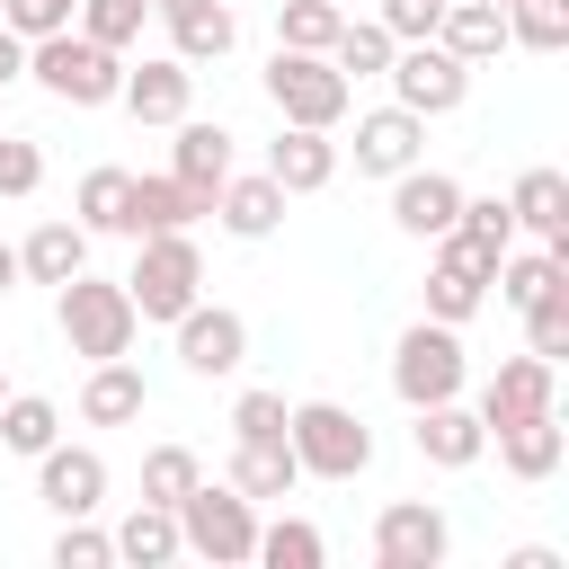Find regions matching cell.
Returning a JSON list of instances; mask_svg holds the SVG:
<instances>
[{"label":"cell","instance_id":"f546056e","mask_svg":"<svg viewBox=\"0 0 569 569\" xmlns=\"http://www.w3.org/2000/svg\"><path fill=\"white\" fill-rule=\"evenodd\" d=\"M453 249H471L480 267H498V258L516 249V213H507V196H462V213H453Z\"/></svg>","mask_w":569,"mask_h":569},{"label":"cell","instance_id":"cb8c5ba5","mask_svg":"<svg viewBox=\"0 0 569 569\" xmlns=\"http://www.w3.org/2000/svg\"><path fill=\"white\" fill-rule=\"evenodd\" d=\"M142 409H151V382H142V365H133V356L89 365V382H80V418H89V427H133Z\"/></svg>","mask_w":569,"mask_h":569},{"label":"cell","instance_id":"52a82bcc","mask_svg":"<svg viewBox=\"0 0 569 569\" xmlns=\"http://www.w3.org/2000/svg\"><path fill=\"white\" fill-rule=\"evenodd\" d=\"M462 382H471L462 329H445V320L400 329V347H391V391H400L409 409H427V400H462Z\"/></svg>","mask_w":569,"mask_h":569},{"label":"cell","instance_id":"44dd1931","mask_svg":"<svg viewBox=\"0 0 569 569\" xmlns=\"http://www.w3.org/2000/svg\"><path fill=\"white\" fill-rule=\"evenodd\" d=\"M284 204H293V196H284V187H276L267 169H249V178L231 169V178H222V196H213V222H222L231 240H276Z\"/></svg>","mask_w":569,"mask_h":569},{"label":"cell","instance_id":"6da1fadb","mask_svg":"<svg viewBox=\"0 0 569 569\" xmlns=\"http://www.w3.org/2000/svg\"><path fill=\"white\" fill-rule=\"evenodd\" d=\"M53 329H62V347L71 356H89V365H107V356H133V329H142V311H133V293L124 284H107V276H62L53 284Z\"/></svg>","mask_w":569,"mask_h":569},{"label":"cell","instance_id":"4dcf8cb0","mask_svg":"<svg viewBox=\"0 0 569 569\" xmlns=\"http://www.w3.org/2000/svg\"><path fill=\"white\" fill-rule=\"evenodd\" d=\"M391 53H400V36H391L382 18H347V27L329 36V62H338L347 80H382V71H391Z\"/></svg>","mask_w":569,"mask_h":569},{"label":"cell","instance_id":"7dc6e473","mask_svg":"<svg viewBox=\"0 0 569 569\" xmlns=\"http://www.w3.org/2000/svg\"><path fill=\"white\" fill-rule=\"evenodd\" d=\"M409 9H445V0H409Z\"/></svg>","mask_w":569,"mask_h":569},{"label":"cell","instance_id":"5b68a950","mask_svg":"<svg viewBox=\"0 0 569 569\" xmlns=\"http://www.w3.org/2000/svg\"><path fill=\"white\" fill-rule=\"evenodd\" d=\"M178 542L196 560H213V569H240L258 551V498H240L231 480H196L178 498Z\"/></svg>","mask_w":569,"mask_h":569},{"label":"cell","instance_id":"ac0fdd59","mask_svg":"<svg viewBox=\"0 0 569 569\" xmlns=\"http://www.w3.org/2000/svg\"><path fill=\"white\" fill-rule=\"evenodd\" d=\"M409 445H418V462H436V471H471V462L489 453V427H480V409H462V400H427L418 427H409Z\"/></svg>","mask_w":569,"mask_h":569},{"label":"cell","instance_id":"f6af8a7d","mask_svg":"<svg viewBox=\"0 0 569 569\" xmlns=\"http://www.w3.org/2000/svg\"><path fill=\"white\" fill-rule=\"evenodd\" d=\"M18 284H27V276H18V249L0 240V293H18Z\"/></svg>","mask_w":569,"mask_h":569},{"label":"cell","instance_id":"8992f818","mask_svg":"<svg viewBox=\"0 0 569 569\" xmlns=\"http://www.w3.org/2000/svg\"><path fill=\"white\" fill-rule=\"evenodd\" d=\"M347 98H356V80H347L329 53H293V44H276V62H267V107H276L284 124H320V133H338Z\"/></svg>","mask_w":569,"mask_h":569},{"label":"cell","instance_id":"1f68e13d","mask_svg":"<svg viewBox=\"0 0 569 569\" xmlns=\"http://www.w3.org/2000/svg\"><path fill=\"white\" fill-rule=\"evenodd\" d=\"M53 436H62V409H53L44 391H9V400H0V445H9V453L36 462Z\"/></svg>","mask_w":569,"mask_h":569},{"label":"cell","instance_id":"9c48e42d","mask_svg":"<svg viewBox=\"0 0 569 569\" xmlns=\"http://www.w3.org/2000/svg\"><path fill=\"white\" fill-rule=\"evenodd\" d=\"M169 329H178V365H187L196 382H222V373L249 365V320H240L231 302H204V293H196Z\"/></svg>","mask_w":569,"mask_h":569},{"label":"cell","instance_id":"30bf717a","mask_svg":"<svg viewBox=\"0 0 569 569\" xmlns=\"http://www.w3.org/2000/svg\"><path fill=\"white\" fill-rule=\"evenodd\" d=\"M445 551H453L445 507H427V498H391V507L373 516V560H382V569H436Z\"/></svg>","mask_w":569,"mask_h":569},{"label":"cell","instance_id":"d6a6232c","mask_svg":"<svg viewBox=\"0 0 569 569\" xmlns=\"http://www.w3.org/2000/svg\"><path fill=\"white\" fill-rule=\"evenodd\" d=\"M249 560H267V569H320V560H329V542H320V525L276 516V525H258V551H249Z\"/></svg>","mask_w":569,"mask_h":569},{"label":"cell","instance_id":"3957f363","mask_svg":"<svg viewBox=\"0 0 569 569\" xmlns=\"http://www.w3.org/2000/svg\"><path fill=\"white\" fill-rule=\"evenodd\" d=\"M284 445H293L302 480H365L373 471V427L347 400H293L284 409Z\"/></svg>","mask_w":569,"mask_h":569},{"label":"cell","instance_id":"4316f807","mask_svg":"<svg viewBox=\"0 0 569 569\" xmlns=\"http://www.w3.org/2000/svg\"><path fill=\"white\" fill-rule=\"evenodd\" d=\"M80 267H89V231L62 222V213L18 240V276H27V284H62V276H80Z\"/></svg>","mask_w":569,"mask_h":569},{"label":"cell","instance_id":"603a6c76","mask_svg":"<svg viewBox=\"0 0 569 569\" xmlns=\"http://www.w3.org/2000/svg\"><path fill=\"white\" fill-rule=\"evenodd\" d=\"M196 222H204V204H196L169 169H151V178H133V187H124V222H116V231H124V240H142V231H196Z\"/></svg>","mask_w":569,"mask_h":569},{"label":"cell","instance_id":"e0dca14e","mask_svg":"<svg viewBox=\"0 0 569 569\" xmlns=\"http://www.w3.org/2000/svg\"><path fill=\"white\" fill-rule=\"evenodd\" d=\"M533 409H560V365L507 356V365L480 382V427H507V418H533Z\"/></svg>","mask_w":569,"mask_h":569},{"label":"cell","instance_id":"5bb4252c","mask_svg":"<svg viewBox=\"0 0 569 569\" xmlns=\"http://www.w3.org/2000/svg\"><path fill=\"white\" fill-rule=\"evenodd\" d=\"M169 133H178V142H169V178H178V187H187V196L213 213L222 178L240 169V160H231V133H222V124H204V116H178Z\"/></svg>","mask_w":569,"mask_h":569},{"label":"cell","instance_id":"8d00e7d4","mask_svg":"<svg viewBox=\"0 0 569 569\" xmlns=\"http://www.w3.org/2000/svg\"><path fill=\"white\" fill-rule=\"evenodd\" d=\"M525 356H542V365L569 356V276H560L542 302H525Z\"/></svg>","mask_w":569,"mask_h":569},{"label":"cell","instance_id":"681fc988","mask_svg":"<svg viewBox=\"0 0 569 569\" xmlns=\"http://www.w3.org/2000/svg\"><path fill=\"white\" fill-rule=\"evenodd\" d=\"M71 9H80V0H71Z\"/></svg>","mask_w":569,"mask_h":569},{"label":"cell","instance_id":"9a60e30c","mask_svg":"<svg viewBox=\"0 0 569 569\" xmlns=\"http://www.w3.org/2000/svg\"><path fill=\"white\" fill-rule=\"evenodd\" d=\"M453 213H462V178H445V169H427V160H409V169L391 178V222H400L409 240H445Z\"/></svg>","mask_w":569,"mask_h":569},{"label":"cell","instance_id":"83f0119b","mask_svg":"<svg viewBox=\"0 0 569 569\" xmlns=\"http://www.w3.org/2000/svg\"><path fill=\"white\" fill-rule=\"evenodd\" d=\"M240 44V18L222 9V0H204V9H187V18H169V53L187 62V71H204V62H222Z\"/></svg>","mask_w":569,"mask_h":569},{"label":"cell","instance_id":"7a4b0ae2","mask_svg":"<svg viewBox=\"0 0 569 569\" xmlns=\"http://www.w3.org/2000/svg\"><path fill=\"white\" fill-rule=\"evenodd\" d=\"M27 80H36L44 98H62V107H116L124 53H107V44L80 36V27H53V36L27 44Z\"/></svg>","mask_w":569,"mask_h":569},{"label":"cell","instance_id":"7402d4cb","mask_svg":"<svg viewBox=\"0 0 569 569\" xmlns=\"http://www.w3.org/2000/svg\"><path fill=\"white\" fill-rule=\"evenodd\" d=\"M507 213H516V231H533L542 249H560V258H569V178H560V169H542V160H533V169L507 187Z\"/></svg>","mask_w":569,"mask_h":569},{"label":"cell","instance_id":"d590c367","mask_svg":"<svg viewBox=\"0 0 569 569\" xmlns=\"http://www.w3.org/2000/svg\"><path fill=\"white\" fill-rule=\"evenodd\" d=\"M124 187H133V169H116V160L80 178V196H71V213H80V231H89V240L124 222Z\"/></svg>","mask_w":569,"mask_h":569},{"label":"cell","instance_id":"f35d334b","mask_svg":"<svg viewBox=\"0 0 569 569\" xmlns=\"http://www.w3.org/2000/svg\"><path fill=\"white\" fill-rule=\"evenodd\" d=\"M507 44L560 53V44H569V9H560V0H507Z\"/></svg>","mask_w":569,"mask_h":569},{"label":"cell","instance_id":"7bdbcfd3","mask_svg":"<svg viewBox=\"0 0 569 569\" xmlns=\"http://www.w3.org/2000/svg\"><path fill=\"white\" fill-rule=\"evenodd\" d=\"M0 27L36 44V36H53V27H71V0H0Z\"/></svg>","mask_w":569,"mask_h":569},{"label":"cell","instance_id":"277c9868","mask_svg":"<svg viewBox=\"0 0 569 569\" xmlns=\"http://www.w3.org/2000/svg\"><path fill=\"white\" fill-rule=\"evenodd\" d=\"M124 293H133L142 320H178V311L204 293V249H196V231H142Z\"/></svg>","mask_w":569,"mask_h":569},{"label":"cell","instance_id":"60d3db41","mask_svg":"<svg viewBox=\"0 0 569 569\" xmlns=\"http://www.w3.org/2000/svg\"><path fill=\"white\" fill-rule=\"evenodd\" d=\"M36 187H44V151H36L27 133H0V196H9V204H27Z\"/></svg>","mask_w":569,"mask_h":569},{"label":"cell","instance_id":"2e32d148","mask_svg":"<svg viewBox=\"0 0 569 569\" xmlns=\"http://www.w3.org/2000/svg\"><path fill=\"white\" fill-rule=\"evenodd\" d=\"M480 302H489V267L471 249H453V231H445L436 258H427V320L462 329V320H480Z\"/></svg>","mask_w":569,"mask_h":569},{"label":"cell","instance_id":"484cf974","mask_svg":"<svg viewBox=\"0 0 569 569\" xmlns=\"http://www.w3.org/2000/svg\"><path fill=\"white\" fill-rule=\"evenodd\" d=\"M436 44L480 71V62L507 53V9H498V0H445V9H436Z\"/></svg>","mask_w":569,"mask_h":569},{"label":"cell","instance_id":"74e56055","mask_svg":"<svg viewBox=\"0 0 569 569\" xmlns=\"http://www.w3.org/2000/svg\"><path fill=\"white\" fill-rule=\"evenodd\" d=\"M196 480H204V462H196L187 445H151V453H142V498H151V507H178Z\"/></svg>","mask_w":569,"mask_h":569},{"label":"cell","instance_id":"b9f144b4","mask_svg":"<svg viewBox=\"0 0 569 569\" xmlns=\"http://www.w3.org/2000/svg\"><path fill=\"white\" fill-rule=\"evenodd\" d=\"M284 391H267V382H249L240 400H231V436H284Z\"/></svg>","mask_w":569,"mask_h":569},{"label":"cell","instance_id":"bcb514c9","mask_svg":"<svg viewBox=\"0 0 569 569\" xmlns=\"http://www.w3.org/2000/svg\"><path fill=\"white\" fill-rule=\"evenodd\" d=\"M187 9H204V0H151V18H187Z\"/></svg>","mask_w":569,"mask_h":569},{"label":"cell","instance_id":"ab89813d","mask_svg":"<svg viewBox=\"0 0 569 569\" xmlns=\"http://www.w3.org/2000/svg\"><path fill=\"white\" fill-rule=\"evenodd\" d=\"M116 560V533H98L89 516H62V533H53V569H107Z\"/></svg>","mask_w":569,"mask_h":569},{"label":"cell","instance_id":"8fae6325","mask_svg":"<svg viewBox=\"0 0 569 569\" xmlns=\"http://www.w3.org/2000/svg\"><path fill=\"white\" fill-rule=\"evenodd\" d=\"M36 498H44L53 516H98V507H107V453L53 436V445L36 453Z\"/></svg>","mask_w":569,"mask_h":569},{"label":"cell","instance_id":"4fadbf2b","mask_svg":"<svg viewBox=\"0 0 569 569\" xmlns=\"http://www.w3.org/2000/svg\"><path fill=\"white\" fill-rule=\"evenodd\" d=\"M356 178H400L418 151H427V116H409L400 98L391 107H373V116H356Z\"/></svg>","mask_w":569,"mask_h":569},{"label":"cell","instance_id":"ffe728a7","mask_svg":"<svg viewBox=\"0 0 569 569\" xmlns=\"http://www.w3.org/2000/svg\"><path fill=\"white\" fill-rule=\"evenodd\" d=\"M267 178H276L284 196H320V187L338 178V142H329L320 124H284V133L267 142Z\"/></svg>","mask_w":569,"mask_h":569},{"label":"cell","instance_id":"e575fe53","mask_svg":"<svg viewBox=\"0 0 569 569\" xmlns=\"http://www.w3.org/2000/svg\"><path fill=\"white\" fill-rule=\"evenodd\" d=\"M142 18H151V0H80V9H71V27L98 36L107 53H133V44H142Z\"/></svg>","mask_w":569,"mask_h":569},{"label":"cell","instance_id":"d6986e66","mask_svg":"<svg viewBox=\"0 0 569 569\" xmlns=\"http://www.w3.org/2000/svg\"><path fill=\"white\" fill-rule=\"evenodd\" d=\"M489 445H498V462H507L516 480H551V471L569 462V427H560V409L507 418V427H489Z\"/></svg>","mask_w":569,"mask_h":569},{"label":"cell","instance_id":"c3c4849f","mask_svg":"<svg viewBox=\"0 0 569 569\" xmlns=\"http://www.w3.org/2000/svg\"><path fill=\"white\" fill-rule=\"evenodd\" d=\"M0 400H9V373H0Z\"/></svg>","mask_w":569,"mask_h":569},{"label":"cell","instance_id":"f1b7e54d","mask_svg":"<svg viewBox=\"0 0 569 569\" xmlns=\"http://www.w3.org/2000/svg\"><path fill=\"white\" fill-rule=\"evenodd\" d=\"M178 551H187V542H178V507H151V498H142V507L116 525V560H133V569H169Z\"/></svg>","mask_w":569,"mask_h":569},{"label":"cell","instance_id":"d4e9b609","mask_svg":"<svg viewBox=\"0 0 569 569\" xmlns=\"http://www.w3.org/2000/svg\"><path fill=\"white\" fill-rule=\"evenodd\" d=\"M231 489L240 498H293L302 489V462H293V445L284 436H231Z\"/></svg>","mask_w":569,"mask_h":569},{"label":"cell","instance_id":"836d02e7","mask_svg":"<svg viewBox=\"0 0 569 569\" xmlns=\"http://www.w3.org/2000/svg\"><path fill=\"white\" fill-rule=\"evenodd\" d=\"M338 27H347L338 0H276V44H293V53H329Z\"/></svg>","mask_w":569,"mask_h":569},{"label":"cell","instance_id":"f907efd6","mask_svg":"<svg viewBox=\"0 0 569 569\" xmlns=\"http://www.w3.org/2000/svg\"><path fill=\"white\" fill-rule=\"evenodd\" d=\"M498 9H507V0H498Z\"/></svg>","mask_w":569,"mask_h":569},{"label":"cell","instance_id":"ee69618b","mask_svg":"<svg viewBox=\"0 0 569 569\" xmlns=\"http://www.w3.org/2000/svg\"><path fill=\"white\" fill-rule=\"evenodd\" d=\"M18 80H27V36L0 27V89H18Z\"/></svg>","mask_w":569,"mask_h":569},{"label":"cell","instance_id":"ba28073f","mask_svg":"<svg viewBox=\"0 0 569 569\" xmlns=\"http://www.w3.org/2000/svg\"><path fill=\"white\" fill-rule=\"evenodd\" d=\"M382 80H391V98H400L409 116H453V107L471 98V62H453V53L436 44V36H418V44H400Z\"/></svg>","mask_w":569,"mask_h":569},{"label":"cell","instance_id":"7c38bea8","mask_svg":"<svg viewBox=\"0 0 569 569\" xmlns=\"http://www.w3.org/2000/svg\"><path fill=\"white\" fill-rule=\"evenodd\" d=\"M116 107H124L133 124H178V116L196 107V71H187L178 53H142V62H124Z\"/></svg>","mask_w":569,"mask_h":569}]
</instances>
